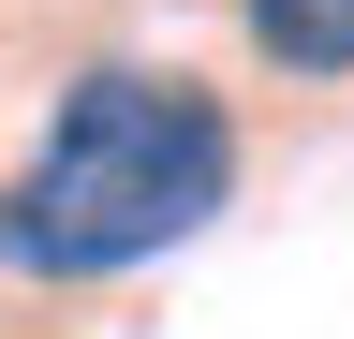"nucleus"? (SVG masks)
Wrapping results in <instances>:
<instances>
[{
	"instance_id": "f257e3e1",
	"label": "nucleus",
	"mask_w": 354,
	"mask_h": 339,
	"mask_svg": "<svg viewBox=\"0 0 354 339\" xmlns=\"http://www.w3.org/2000/svg\"><path fill=\"white\" fill-rule=\"evenodd\" d=\"M221 206H236L221 89H192L162 59H88L44 118V148L0 177V266L15 280H118V266L192 251Z\"/></svg>"
},
{
	"instance_id": "f03ea898",
	"label": "nucleus",
	"mask_w": 354,
	"mask_h": 339,
	"mask_svg": "<svg viewBox=\"0 0 354 339\" xmlns=\"http://www.w3.org/2000/svg\"><path fill=\"white\" fill-rule=\"evenodd\" d=\"M281 74H354V0H236Z\"/></svg>"
}]
</instances>
